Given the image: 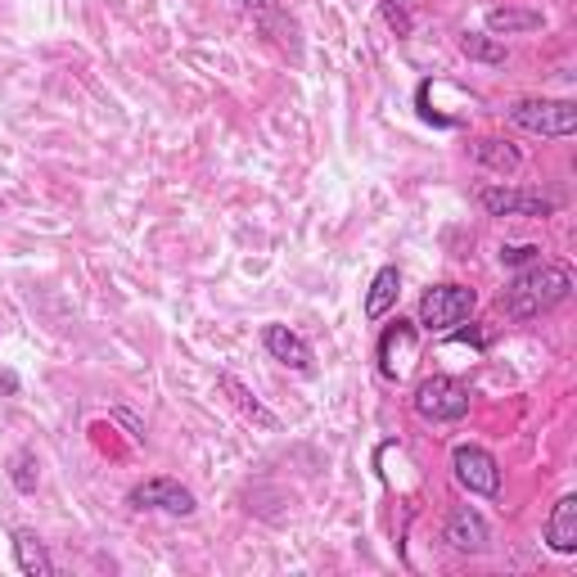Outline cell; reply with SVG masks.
<instances>
[{
    "mask_svg": "<svg viewBox=\"0 0 577 577\" xmlns=\"http://www.w3.org/2000/svg\"><path fill=\"white\" fill-rule=\"evenodd\" d=\"M573 293V272L564 262H542L536 257L528 272H519L506 293H501V307H506V316L510 321H536V316H546L555 312L559 302H568Z\"/></svg>",
    "mask_w": 577,
    "mask_h": 577,
    "instance_id": "6da1fadb",
    "label": "cell"
},
{
    "mask_svg": "<svg viewBox=\"0 0 577 577\" xmlns=\"http://www.w3.org/2000/svg\"><path fill=\"white\" fill-rule=\"evenodd\" d=\"M506 118L519 131L546 136V140H564L577 131V104L573 100H515L506 108Z\"/></svg>",
    "mask_w": 577,
    "mask_h": 577,
    "instance_id": "7a4b0ae2",
    "label": "cell"
},
{
    "mask_svg": "<svg viewBox=\"0 0 577 577\" xmlns=\"http://www.w3.org/2000/svg\"><path fill=\"white\" fill-rule=\"evenodd\" d=\"M474 307H478L474 289H465V285H434V289H425V298H419V325H425L429 334H451L455 325L470 321Z\"/></svg>",
    "mask_w": 577,
    "mask_h": 577,
    "instance_id": "3957f363",
    "label": "cell"
},
{
    "mask_svg": "<svg viewBox=\"0 0 577 577\" xmlns=\"http://www.w3.org/2000/svg\"><path fill=\"white\" fill-rule=\"evenodd\" d=\"M415 411L429 419V425H455V419L470 415V389L451 374H429L415 389Z\"/></svg>",
    "mask_w": 577,
    "mask_h": 577,
    "instance_id": "277c9868",
    "label": "cell"
},
{
    "mask_svg": "<svg viewBox=\"0 0 577 577\" xmlns=\"http://www.w3.org/2000/svg\"><path fill=\"white\" fill-rule=\"evenodd\" d=\"M451 474L470 496H496V492H501V465H496V455L487 447L460 442L451 451Z\"/></svg>",
    "mask_w": 577,
    "mask_h": 577,
    "instance_id": "5b68a950",
    "label": "cell"
},
{
    "mask_svg": "<svg viewBox=\"0 0 577 577\" xmlns=\"http://www.w3.org/2000/svg\"><path fill=\"white\" fill-rule=\"evenodd\" d=\"M478 204L492 217H551V212H559V199L542 195V189H515V185H483Z\"/></svg>",
    "mask_w": 577,
    "mask_h": 577,
    "instance_id": "8992f818",
    "label": "cell"
},
{
    "mask_svg": "<svg viewBox=\"0 0 577 577\" xmlns=\"http://www.w3.org/2000/svg\"><path fill=\"white\" fill-rule=\"evenodd\" d=\"M127 506H136V510H159V515H172V519H189V515L199 510L195 492L181 487L176 478H145V483H136L127 492Z\"/></svg>",
    "mask_w": 577,
    "mask_h": 577,
    "instance_id": "52a82bcc",
    "label": "cell"
},
{
    "mask_svg": "<svg viewBox=\"0 0 577 577\" xmlns=\"http://www.w3.org/2000/svg\"><path fill=\"white\" fill-rule=\"evenodd\" d=\"M262 348H266V357H272V361H280V366H289L293 374H312V370H316L312 343H307L298 330L280 325V321H272V325L262 330Z\"/></svg>",
    "mask_w": 577,
    "mask_h": 577,
    "instance_id": "ba28073f",
    "label": "cell"
},
{
    "mask_svg": "<svg viewBox=\"0 0 577 577\" xmlns=\"http://www.w3.org/2000/svg\"><path fill=\"white\" fill-rule=\"evenodd\" d=\"M442 536L451 542V551H460V555H483V551H487V542H492L487 519H483L474 506H455V510L447 515Z\"/></svg>",
    "mask_w": 577,
    "mask_h": 577,
    "instance_id": "9c48e42d",
    "label": "cell"
},
{
    "mask_svg": "<svg viewBox=\"0 0 577 577\" xmlns=\"http://www.w3.org/2000/svg\"><path fill=\"white\" fill-rule=\"evenodd\" d=\"M397 298H402V272H397V266H379L370 289H366V302H361L366 321H383L397 307Z\"/></svg>",
    "mask_w": 577,
    "mask_h": 577,
    "instance_id": "30bf717a",
    "label": "cell"
},
{
    "mask_svg": "<svg viewBox=\"0 0 577 577\" xmlns=\"http://www.w3.org/2000/svg\"><path fill=\"white\" fill-rule=\"evenodd\" d=\"M546 546L555 555H573L577 551V496H559L551 519H546Z\"/></svg>",
    "mask_w": 577,
    "mask_h": 577,
    "instance_id": "8fae6325",
    "label": "cell"
},
{
    "mask_svg": "<svg viewBox=\"0 0 577 577\" xmlns=\"http://www.w3.org/2000/svg\"><path fill=\"white\" fill-rule=\"evenodd\" d=\"M217 383H221V393H226L230 402H235V406H240V411L253 419L257 429H266V434H280V415H276V411H266V406L253 397V389H244V383H240L235 374H221Z\"/></svg>",
    "mask_w": 577,
    "mask_h": 577,
    "instance_id": "7c38bea8",
    "label": "cell"
},
{
    "mask_svg": "<svg viewBox=\"0 0 577 577\" xmlns=\"http://www.w3.org/2000/svg\"><path fill=\"white\" fill-rule=\"evenodd\" d=\"M14 564H19V573H27V577H50V573H55V559H50L46 542H42L36 532H27V528L14 532Z\"/></svg>",
    "mask_w": 577,
    "mask_h": 577,
    "instance_id": "4fadbf2b",
    "label": "cell"
},
{
    "mask_svg": "<svg viewBox=\"0 0 577 577\" xmlns=\"http://www.w3.org/2000/svg\"><path fill=\"white\" fill-rule=\"evenodd\" d=\"M411 343H415V325L402 321V316H397V325L383 330V338H379V374H383V379H397V374H402L397 353H406Z\"/></svg>",
    "mask_w": 577,
    "mask_h": 577,
    "instance_id": "5bb4252c",
    "label": "cell"
},
{
    "mask_svg": "<svg viewBox=\"0 0 577 577\" xmlns=\"http://www.w3.org/2000/svg\"><path fill=\"white\" fill-rule=\"evenodd\" d=\"M474 159L487 168V172H501V176H515L523 168V153L510 145V140H496V136H483L474 145Z\"/></svg>",
    "mask_w": 577,
    "mask_h": 577,
    "instance_id": "9a60e30c",
    "label": "cell"
},
{
    "mask_svg": "<svg viewBox=\"0 0 577 577\" xmlns=\"http://www.w3.org/2000/svg\"><path fill=\"white\" fill-rule=\"evenodd\" d=\"M542 27V14L536 10H487V32L492 36H519V32H536Z\"/></svg>",
    "mask_w": 577,
    "mask_h": 577,
    "instance_id": "2e32d148",
    "label": "cell"
},
{
    "mask_svg": "<svg viewBox=\"0 0 577 577\" xmlns=\"http://www.w3.org/2000/svg\"><path fill=\"white\" fill-rule=\"evenodd\" d=\"M460 50H465L474 64H487V68L506 64V46L496 42L492 32H465V36H460Z\"/></svg>",
    "mask_w": 577,
    "mask_h": 577,
    "instance_id": "e0dca14e",
    "label": "cell"
},
{
    "mask_svg": "<svg viewBox=\"0 0 577 577\" xmlns=\"http://www.w3.org/2000/svg\"><path fill=\"white\" fill-rule=\"evenodd\" d=\"M10 483L27 496V492H36V483H42V465H36V451H14V460H10Z\"/></svg>",
    "mask_w": 577,
    "mask_h": 577,
    "instance_id": "ac0fdd59",
    "label": "cell"
},
{
    "mask_svg": "<svg viewBox=\"0 0 577 577\" xmlns=\"http://www.w3.org/2000/svg\"><path fill=\"white\" fill-rule=\"evenodd\" d=\"M536 257H542L536 244H501V262L506 266H523V262H536Z\"/></svg>",
    "mask_w": 577,
    "mask_h": 577,
    "instance_id": "d6986e66",
    "label": "cell"
},
{
    "mask_svg": "<svg viewBox=\"0 0 577 577\" xmlns=\"http://www.w3.org/2000/svg\"><path fill=\"white\" fill-rule=\"evenodd\" d=\"M379 10H383V19H389V27H393L397 36H411V19H406V10H402V5H393V0H383Z\"/></svg>",
    "mask_w": 577,
    "mask_h": 577,
    "instance_id": "ffe728a7",
    "label": "cell"
},
{
    "mask_svg": "<svg viewBox=\"0 0 577 577\" xmlns=\"http://www.w3.org/2000/svg\"><path fill=\"white\" fill-rule=\"evenodd\" d=\"M240 10H249L257 23H266V27H272L276 23V5H272V0H240Z\"/></svg>",
    "mask_w": 577,
    "mask_h": 577,
    "instance_id": "44dd1931",
    "label": "cell"
},
{
    "mask_svg": "<svg viewBox=\"0 0 577 577\" xmlns=\"http://www.w3.org/2000/svg\"><path fill=\"white\" fill-rule=\"evenodd\" d=\"M118 419H123V425L131 429V438H136V442H145V429L136 425V415H131V411H118Z\"/></svg>",
    "mask_w": 577,
    "mask_h": 577,
    "instance_id": "7402d4cb",
    "label": "cell"
},
{
    "mask_svg": "<svg viewBox=\"0 0 577 577\" xmlns=\"http://www.w3.org/2000/svg\"><path fill=\"white\" fill-rule=\"evenodd\" d=\"M0 393H5V397L19 393V379H14V374H0Z\"/></svg>",
    "mask_w": 577,
    "mask_h": 577,
    "instance_id": "603a6c76",
    "label": "cell"
}]
</instances>
